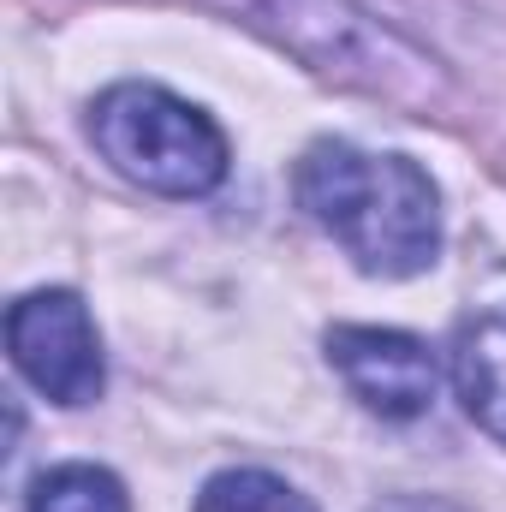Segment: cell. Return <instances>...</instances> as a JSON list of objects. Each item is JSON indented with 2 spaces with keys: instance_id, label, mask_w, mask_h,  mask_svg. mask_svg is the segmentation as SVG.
I'll list each match as a JSON object with an SVG mask.
<instances>
[{
  "instance_id": "1",
  "label": "cell",
  "mask_w": 506,
  "mask_h": 512,
  "mask_svg": "<svg viewBox=\"0 0 506 512\" xmlns=\"http://www.w3.org/2000/svg\"><path fill=\"white\" fill-rule=\"evenodd\" d=\"M298 209L376 280L429 274L441 256V191L393 149L322 137L292 167Z\"/></svg>"
},
{
  "instance_id": "2",
  "label": "cell",
  "mask_w": 506,
  "mask_h": 512,
  "mask_svg": "<svg viewBox=\"0 0 506 512\" xmlns=\"http://www.w3.org/2000/svg\"><path fill=\"white\" fill-rule=\"evenodd\" d=\"M102 161L155 197H209L227 179V131L161 84H114L90 108Z\"/></svg>"
},
{
  "instance_id": "3",
  "label": "cell",
  "mask_w": 506,
  "mask_h": 512,
  "mask_svg": "<svg viewBox=\"0 0 506 512\" xmlns=\"http://www.w3.org/2000/svg\"><path fill=\"white\" fill-rule=\"evenodd\" d=\"M262 12L274 36L298 48L322 78L358 84L370 96H405V84H429V60L346 0H262Z\"/></svg>"
},
{
  "instance_id": "4",
  "label": "cell",
  "mask_w": 506,
  "mask_h": 512,
  "mask_svg": "<svg viewBox=\"0 0 506 512\" xmlns=\"http://www.w3.org/2000/svg\"><path fill=\"white\" fill-rule=\"evenodd\" d=\"M6 352L18 376L48 393L54 405H90L108 370H102V340L78 292H24L6 310Z\"/></svg>"
},
{
  "instance_id": "5",
  "label": "cell",
  "mask_w": 506,
  "mask_h": 512,
  "mask_svg": "<svg viewBox=\"0 0 506 512\" xmlns=\"http://www.w3.org/2000/svg\"><path fill=\"white\" fill-rule=\"evenodd\" d=\"M328 364L352 387V399L387 423L423 417L435 405V387H441L435 352L405 328H364V322L328 328Z\"/></svg>"
},
{
  "instance_id": "6",
  "label": "cell",
  "mask_w": 506,
  "mask_h": 512,
  "mask_svg": "<svg viewBox=\"0 0 506 512\" xmlns=\"http://www.w3.org/2000/svg\"><path fill=\"white\" fill-rule=\"evenodd\" d=\"M453 387H459L471 423L506 447V298L459 328V346H453Z\"/></svg>"
},
{
  "instance_id": "7",
  "label": "cell",
  "mask_w": 506,
  "mask_h": 512,
  "mask_svg": "<svg viewBox=\"0 0 506 512\" xmlns=\"http://www.w3.org/2000/svg\"><path fill=\"white\" fill-rule=\"evenodd\" d=\"M24 512H131L126 483L102 465H54L30 483Z\"/></svg>"
},
{
  "instance_id": "8",
  "label": "cell",
  "mask_w": 506,
  "mask_h": 512,
  "mask_svg": "<svg viewBox=\"0 0 506 512\" xmlns=\"http://www.w3.org/2000/svg\"><path fill=\"white\" fill-rule=\"evenodd\" d=\"M191 512H316V507H310V495L292 489L286 477L256 471V465H239V471L209 477Z\"/></svg>"
}]
</instances>
